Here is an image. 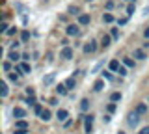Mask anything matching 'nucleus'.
<instances>
[{"label": "nucleus", "mask_w": 149, "mask_h": 134, "mask_svg": "<svg viewBox=\"0 0 149 134\" xmlns=\"http://www.w3.org/2000/svg\"><path fill=\"white\" fill-rule=\"evenodd\" d=\"M93 115L90 114V115H84V131H86L88 134H90L91 131H93Z\"/></svg>", "instance_id": "obj_1"}, {"label": "nucleus", "mask_w": 149, "mask_h": 134, "mask_svg": "<svg viewBox=\"0 0 149 134\" xmlns=\"http://www.w3.org/2000/svg\"><path fill=\"white\" fill-rule=\"evenodd\" d=\"M127 123H129V127H136V125L140 123V115L136 112H130L127 115Z\"/></svg>", "instance_id": "obj_2"}, {"label": "nucleus", "mask_w": 149, "mask_h": 134, "mask_svg": "<svg viewBox=\"0 0 149 134\" xmlns=\"http://www.w3.org/2000/svg\"><path fill=\"white\" fill-rule=\"evenodd\" d=\"M65 34L67 35H78L80 34V28H78V24H67V28H65Z\"/></svg>", "instance_id": "obj_3"}, {"label": "nucleus", "mask_w": 149, "mask_h": 134, "mask_svg": "<svg viewBox=\"0 0 149 134\" xmlns=\"http://www.w3.org/2000/svg\"><path fill=\"white\" fill-rule=\"evenodd\" d=\"M95 50H97V41H93V39H91L90 43L84 45V52H86V54H93Z\"/></svg>", "instance_id": "obj_4"}, {"label": "nucleus", "mask_w": 149, "mask_h": 134, "mask_svg": "<svg viewBox=\"0 0 149 134\" xmlns=\"http://www.w3.org/2000/svg\"><path fill=\"white\" fill-rule=\"evenodd\" d=\"M60 58H63V60H71V58H73V49H71V47H63V49H62V52H60Z\"/></svg>", "instance_id": "obj_5"}, {"label": "nucleus", "mask_w": 149, "mask_h": 134, "mask_svg": "<svg viewBox=\"0 0 149 134\" xmlns=\"http://www.w3.org/2000/svg\"><path fill=\"white\" fill-rule=\"evenodd\" d=\"M13 117H15V119H22V117H26V110H24V108H19V106H15V108H13Z\"/></svg>", "instance_id": "obj_6"}, {"label": "nucleus", "mask_w": 149, "mask_h": 134, "mask_svg": "<svg viewBox=\"0 0 149 134\" xmlns=\"http://www.w3.org/2000/svg\"><path fill=\"white\" fill-rule=\"evenodd\" d=\"M110 43H112V35L104 34V35H102V39H101V47H102V49H108Z\"/></svg>", "instance_id": "obj_7"}, {"label": "nucleus", "mask_w": 149, "mask_h": 134, "mask_svg": "<svg viewBox=\"0 0 149 134\" xmlns=\"http://www.w3.org/2000/svg\"><path fill=\"white\" fill-rule=\"evenodd\" d=\"M8 58H9V62H19L22 56L17 52V50H9V52H8Z\"/></svg>", "instance_id": "obj_8"}, {"label": "nucleus", "mask_w": 149, "mask_h": 134, "mask_svg": "<svg viewBox=\"0 0 149 134\" xmlns=\"http://www.w3.org/2000/svg\"><path fill=\"white\" fill-rule=\"evenodd\" d=\"M102 90H104V78H99L93 84V91H102Z\"/></svg>", "instance_id": "obj_9"}, {"label": "nucleus", "mask_w": 149, "mask_h": 134, "mask_svg": "<svg viewBox=\"0 0 149 134\" xmlns=\"http://www.w3.org/2000/svg\"><path fill=\"white\" fill-rule=\"evenodd\" d=\"M90 21H91V17L88 15V13H80V15H78V22H80V24H90Z\"/></svg>", "instance_id": "obj_10"}, {"label": "nucleus", "mask_w": 149, "mask_h": 134, "mask_svg": "<svg viewBox=\"0 0 149 134\" xmlns=\"http://www.w3.org/2000/svg\"><path fill=\"white\" fill-rule=\"evenodd\" d=\"M56 117H58V121H65V119H67L69 117V112H67V110H58V114H56Z\"/></svg>", "instance_id": "obj_11"}, {"label": "nucleus", "mask_w": 149, "mask_h": 134, "mask_svg": "<svg viewBox=\"0 0 149 134\" xmlns=\"http://www.w3.org/2000/svg\"><path fill=\"white\" fill-rule=\"evenodd\" d=\"M134 58H136V60H146L147 58L146 50H143V49H134Z\"/></svg>", "instance_id": "obj_12"}, {"label": "nucleus", "mask_w": 149, "mask_h": 134, "mask_svg": "<svg viewBox=\"0 0 149 134\" xmlns=\"http://www.w3.org/2000/svg\"><path fill=\"white\" fill-rule=\"evenodd\" d=\"M54 78H56V73H49L47 76H43V84H45V86L52 84V82H54Z\"/></svg>", "instance_id": "obj_13"}, {"label": "nucleus", "mask_w": 149, "mask_h": 134, "mask_svg": "<svg viewBox=\"0 0 149 134\" xmlns=\"http://www.w3.org/2000/svg\"><path fill=\"white\" fill-rule=\"evenodd\" d=\"M134 112H136L138 115H143V114L147 112V104H146V103H140V104L136 106V110H134Z\"/></svg>", "instance_id": "obj_14"}, {"label": "nucleus", "mask_w": 149, "mask_h": 134, "mask_svg": "<svg viewBox=\"0 0 149 134\" xmlns=\"http://www.w3.org/2000/svg\"><path fill=\"white\" fill-rule=\"evenodd\" d=\"M67 86H65V84H58V86H56V93H58V95H67Z\"/></svg>", "instance_id": "obj_15"}, {"label": "nucleus", "mask_w": 149, "mask_h": 134, "mask_svg": "<svg viewBox=\"0 0 149 134\" xmlns=\"http://www.w3.org/2000/svg\"><path fill=\"white\" fill-rule=\"evenodd\" d=\"M50 117H52V115H50V110H43V112H41V115H39V119L41 121H50Z\"/></svg>", "instance_id": "obj_16"}, {"label": "nucleus", "mask_w": 149, "mask_h": 134, "mask_svg": "<svg viewBox=\"0 0 149 134\" xmlns=\"http://www.w3.org/2000/svg\"><path fill=\"white\" fill-rule=\"evenodd\" d=\"M108 67H110V71H116V73H118L121 65H119V62H118V60H112V62L108 63Z\"/></svg>", "instance_id": "obj_17"}, {"label": "nucleus", "mask_w": 149, "mask_h": 134, "mask_svg": "<svg viewBox=\"0 0 149 134\" xmlns=\"http://www.w3.org/2000/svg\"><path fill=\"white\" fill-rule=\"evenodd\" d=\"M19 67H21V71L22 73H24V75H30V73H32V67H30V63H21V65H19Z\"/></svg>", "instance_id": "obj_18"}, {"label": "nucleus", "mask_w": 149, "mask_h": 134, "mask_svg": "<svg viewBox=\"0 0 149 134\" xmlns=\"http://www.w3.org/2000/svg\"><path fill=\"white\" fill-rule=\"evenodd\" d=\"M90 101H88V99H82L80 101V110H82V112H88V110H90Z\"/></svg>", "instance_id": "obj_19"}, {"label": "nucleus", "mask_w": 149, "mask_h": 134, "mask_svg": "<svg viewBox=\"0 0 149 134\" xmlns=\"http://www.w3.org/2000/svg\"><path fill=\"white\" fill-rule=\"evenodd\" d=\"M15 128H28V123L24 119H17L15 121Z\"/></svg>", "instance_id": "obj_20"}, {"label": "nucleus", "mask_w": 149, "mask_h": 134, "mask_svg": "<svg viewBox=\"0 0 149 134\" xmlns=\"http://www.w3.org/2000/svg\"><path fill=\"white\" fill-rule=\"evenodd\" d=\"M63 84L67 86V90H74V84H77V82H74V78L71 76V78H67V80H65Z\"/></svg>", "instance_id": "obj_21"}, {"label": "nucleus", "mask_w": 149, "mask_h": 134, "mask_svg": "<svg viewBox=\"0 0 149 134\" xmlns=\"http://www.w3.org/2000/svg\"><path fill=\"white\" fill-rule=\"evenodd\" d=\"M110 101H112V103H118V101H121V91H114V93L110 95Z\"/></svg>", "instance_id": "obj_22"}, {"label": "nucleus", "mask_w": 149, "mask_h": 134, "mask_svg": "<svg viewBox=\"0 0 149 134\" xmlns=\"http://www.w3.org/2000/svg\"><path fill=\"white\" fill-rule=\"evenodd\" d=\"M102 21H104L106 24H110V22H114V15H112V13H104V15H102Z\"/></svg>", "instance_id": "obj_23"}, {"label": "nucleus", "mask_w": 149, "mask_h": 134, "mask_svg": "<svg viewBox=\"0 0 149 134\" xmlns=\"http://www.w3.org/2000/svg\"><path fill=\"white\" fill-rule=\"evenodd\" d=\"M28 39H30V32H28V30H22L21 32V41H22V43H26Z\"/></svg>", "instance_id": "obj_24"}, {"label": "nucleus", "mask_w": 149, "mask_h": 134, "mask_svg": "<svg viewBox=\"0 0 149 134\" xmlns=\"http://www.w3.org/2000/svg\"><path fill=\"white\" fill-rule=\"evenodd\" d=\"M0 87H2V90H0V97H2V99H4V97H8V84H6V82H2V86H0Z\"/></svg>", "instance_id": "obj_25"}, {"label": "nucleus", "mask_w": 149, "mask_h": 134, "mask_svg": "<svg viewBox=\"0 0 149 134\" xmlns=\"http://www.w3.org/2000/svg\"><path fill=\"white\" fill-rule=\"evenodd\" d=\"M123 65L125 67H134V60L132 58H123Z\"/></svg>", "instance_id": "obj_26"}, {"label": "nucleus", "mask_w": 149, "mask_h": 134, "mask_svg": "<svg viewBox=\"0 0 149 134\" xmlns=\"http://www.w3.org/2000/svg\"><path fill=\"white\" fill-rule=\"evenodd\" d=\"M134 10H136V6H134V4H129V6H127V17H132Z\"/></svg>", "instance_id": "obj_27"}, {"label": "nucleus", "mask_w": 149, "mask_h": 134, "mask_svg": "<svg viewBox=\"0 0 149 134\" xmlns=\"http://www.w3.org/2000/svg\"><path fill=\"white\" fill-rule=\"evenodd\" d=\"M9 30V26H8V22L6 21H2V24H0V32H2V34H6V32Z\"/></svg>", "instance_id": "obj_28"}, {"label": "nucleus", "mask_w": 149, "mask_h": 134, "mask_svg": "<svg viewBox=\"0 0 149 134\" xmlns=\"http://www.w3.org/2000/svg\"><path fill=\"white\" fill-rule=\"evenodd\" d=\"M8 78H9L11 82H17V80H19V75H17L15 71H13V73H9V75H8Z\"/></svg>", "instance_id": "obj_29"}, {"label": "nucleus", "mask_w": 149, "mask_h": 134, "mask_svg": "<svg viewBox=\"0 0 149 134\" xmlns=\"http://www.w3.org/2000/svg\"><path fill=\"white\" fill-rule=\"evenodd\" d=\"M116 4H114V0H106V4H104V8H106V11H110L112 8H114Z\"/></svg>", "instance_id": "obj_30"}, {"label": "nucleus", "mask_w": 149, "mask_h": 134, "mask_svg": "<svg viewBox=\"0 0 149 134\" xmlns=\"http://www.w3.org/2000/svg\"><path fill=\"white\" fill-rule=\"evenodd\" d=\"M110 35H112V39H118V37H119V30H118V28H112Z\"/></svg>", "instance_id": "obj_31"}, {"label": "nucleus", "mask_w": 149, "mask_h": 134, "mask_svg": "<svg viewBox=\"0 0 149 134\" xmlns=\"http://www.w3.org/2000/svg\"><path fill=\"white\" fill-rule=\"evenodd\" d=\"M15 34H17V26H11V28L6 32V35H9V37H11V35H15Z\"/></svg>", "instance_id": "obj_32"}, {"label": "nucleus", "mask_w": 149, "mask_h": 134, "mask_svg": "<svg viewBox=\"0 0 149 134\" xmlns=\"http://www.w3.org/2000/svg\"><path fill=\"white\" fill-rule=\"evenodd\" d=\"M43 110H45V108H43L41 104H36V106H34V112H36L37 115H41V112H43Z\"/></svg>", "instance_id": "obj_33"}, {"label": "nucleus", "mask_w": 149, "mask_h": 134, "mask_svg": "<svg viewBox=\"0 0 149 134\" xmlns=\"http://www.w3.org/2000/svg\"><path fill=\"white\" fill-rule=\"evenodd\" d=\"M118 73H119V76H127V67H125V65H121Z\"/></svg>", "instance_id": "obj_34"}, {"label": "nucleus", "mask_w": 149, "mask_h": 134, "mask_svg": "<svg viewBox=\"0 0 149 134\" xmlns=\"http://www.w3.org/2000/svg\"><path fill=\"white\" fill-rule=\"evenodd\" d=\"M69 13H71V15H78V8L77 6H69Z\"/></svg>", "instance_id": "obj_35"}, {"label": "nucleus", "mask_w": 149, "mask_h": 134, "mask_svg": "<svg viewBox=\"0 0 149 134\" xmlns=\"http://www.w3.org/2000/svg\"><path fill=\"white\" fill-rule=\"evenodd\" d=\"M106 110H108V114H112V112H116V103H110L108 106H106Z\"/></svg>", "instance_id": "obj_36"}, {"label": "nucleus", "mask_w": 149, "mask_h": 134, "mask_svg": "<svg viewBox=\"0 0 149 134\" xmlns=\"http://www.w3.org/2000/svg\"><path fill=\"white\" fill-rule=\"evenodd\" d=\"M102 78H106V80H114V76H112L108 71H102Z\"/></svg>", "instance_id": "obj_37"}, {"label": "nucleus", "mask_w": 149, "mask_h": 134, "mask_svg": "<svg viewBox=\"0 0 149 134\" xmlns=\"http://www.w3.org/2000/svg\"><path fill=\"white\" fill-rule=\"evenodd\" d=\"M26 103L30 104V106H36V104H37V103H36V97H28V99H26Z\"/></svg>", "instance_id": "obj_38"}, {"label": "nucleus", "mask_w": 149, "mask_h": 134, "mask_svg": "<svg viewBox=\"0 0 149 134\" xmlns=\"http://www.w3.org/2000/svg\"><path fill=\"white\" fill-rule=\"evenodd\" d=\"M13 134H28V128H15Z\"/></svg>", "instance_id": "obj_39"}, {"label": "nucleus", "mask_w": 149, "mask_h": 134, "mask_svg": "<svg viewBox=\"0 0 149 134\" xmlns=\"http://www.w3.org/2000/svg\"><path fill=\"white\" fill-rule=\"evenodd\" d=\"M26 95H28V97H34V95H36L34 87H26Z\"/></svg>", "instance_id": "obj_40"}, {"label": "nucleus", "mask_w": 149, "mask_h": 134, "mask_svg": "<svg viewBox=\"0 0 149 134\" xmlns=\"http://www.w3.org/2000/svg\"><path fill=\"white\" fill-rule=\"evenodd\" d=\"M2 69H4V71H9V69H11V63H9V62H4L2 63Z\"/></svg>", "instance_id": "obj_41"}, {"label": "nucleus", "mask_w": 149, "mask_h": 134, "mask_svg": "<svg viewBox=\"0 0 149 134\" xmlns=\"http://www.w3.org/2000/svg\"><path fill=\"white\" fill-rule=\"evenodd\" d=\"M102 119H104V123H110V121H112V115H110V114H106Z\"/></svg>", "instance_id": "obj_42"}, {"label": "nucleus", "mask_w": 149, "mask_h": 134, "mask_svg": "<svg viewBox=\"0 0 149 134\" xmlns=\"http://www.w3.org/2000/svg\"><path fill=\"white\" fill-rule=\"evenodd\" d=\"M49 104H50V106H56V104H58V99H54V97H52V99L49 101Z\"/></svg>", "instance_id": "obj_43"}, {"label": "nucleus", "mask_w": 149, "mask_h": 134, "mask_svg": "<svg viewBox=\"0 0 149 134\" xmlns=\"http://www.w3.org/2000/svg\"><path fill=\"white\" fill-rule=\"evenodd\" d=\"M138 134H149V127H143V128H142V131H140Z\"/></svg>", "instance_id": "obj_44"}, {"label": "nucleus", "mask_w": 149, "mask_h": 134, "mask_svg": "<svg viewBox=\"0 0 149 134\" xmlns=\"http://www.w3.org/2000/svg\"><path fill=\"white\" fill-rule=\"evenodd\" d=\"M19 45H21V43H19V41H13V43H11V50H15V49L19 47Z\"/></svg>", "instance_id": "obj_45"}, {"label": "nucleus", "mask_w": 149, "mask_h": 134, "mask_svg": "<svg viewBox=\"0 0 149 134\" xmlns=\"http://www.w3.org/2000/svg\"><path fill=\"white\" fill-rule=\"evenodd\" d=\"M143 35H146V39L149 41V26H147V28H146V30H143Z\"/></svg>", "instance_id": "obj_46"}, {"label": "nucleus", "mask_w": 149, "mask_h": 134, "mask_svg": "<svg viewBox=\"0 0 149 134\" xmlns=\"http://www.w3.org/2000/svg\"><path fill=\"white\" fill-rule=\"evenodd\" d=\"M127 19H129V17H123V19H119L118 22H119V24H125V22H127Z\"/></svg>", "instance_id": "obj_47"}, {"label": "nucleus", "mask_w": 149, "mask_h": 134, "mask_svg": "<svg viewBox=\"0 0 149 134\" xmlns=\"http://www.w3.org/2000/svg\"><path fill=\"white\" fill-rule=\"evenodd\" d=\"M143 15H149V6H147V8H143Z\"/></svg>", "instance_id": "obj_48"}, {"label": "nucleus", "mask_w": 149, "mask_h": 134, "mask_svg": "<svg viewBox=\"0 0 149 134\" xmlns=\"http://www.w3.org/2000/svg\"><path fill=\"white\" fill-rule=\"evenodd\" d=\"M146 101H147V104H149V93H147V97H146Z\"/></svg>", "instance_id": "obj_49"}, {"label": "nucleus", "mask_w": 149, "mask_h": 134, "mask_svg": "<svg viewBox=\"0 0 149 134\" xmlns=\"http://www.w3.org/2000/svg\"><path fill=\"white\" fill-rule=\"evenodd\" d=\"M127 2H129V4H132V2H134V0H127Z\"/></svg>", "instance_id": "obj_50"}, {"label": "nucleus", "mask_w": 149, "mask_h": 134, "mask_svg": "<svg viewBox=\"0 0 149 134\" xmlns=\"http://www.w3.org/2000/svg\"><path fill=\"white\" fill-rule=\"evenodd\" d=\"M118 134H125V132H121V131H119V132H118Z\"/></svg>", "instance_id": "obj_51"}, {"label": "nucleus", "mask_w": 149, "mask_h": 134, "mask_svg": "<svg viewBox=\"0 0 149 134\" xmlns=\"http://www.w3.org/2000/svg\"><path fill=\"white\" fill-rule=\"evenodd\" d=\"M88 2H91V0H88Z\"/></svg>", "instance_id": "obj_52"}]
</instances>
